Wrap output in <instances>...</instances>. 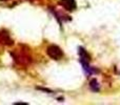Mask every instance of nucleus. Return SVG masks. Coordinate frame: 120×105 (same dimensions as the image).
Wrapping results in <instances>:
<instances>
[{
    "mask_svg": "<svg viewBox=\"0 0 120 105\" xmlns=\"http://www.w3.org/2000/svg\"><path fill=\"white\" fill-rule=\"evenodd\" d=\"M78 50H79L78 51L79 56H80V61L90 62V60H91V57H90V55L86 53V51H85L83 47H79Z\"/></svg>",
    "mask_w": 120,
    "mask_h": 105,
    "instance_id": "nucleus-4",
    "label": "nucleus"
},
{
    "mask_svg": "<svg viewBox=\"0 0 120 105\" xmlns=\"http://www.w3.org/2000/svg\"><path fill=\"white\" fill-rule=\"evenodd\" d=\"M0 43L4 44V45H13V43H14V41L10 37L8 32L3 31V29L0 31Z\"/></svg>",
    "mask_w": 120,
    "mask_h": 105,
    "instance_id": "nucleus-2",
    "label": "nucleus"
},
{
    "mask_svg": "<svg viewBox=\"0 0 120 105\" xmlns=\"http://www.w3.org/2000/svg\"><path fill=\"white\" fill-rule=\"evenodd\" d=\"M15 105H17V104H22V105H27V103H25V102H16V103H14Z\"/></svg>",
    "mask_w": 120,
    "mask_h": 105,
    "instance_id": "nucleus-7",
    "label": "nucleus"
},
{
    "mask_svg": "<svg viewBox=\"0 0 120 105\" xmlns=\"http://www.w3.org/2000/svg\"><path fill=\"white\" fill-rule=\"evenodd\" d=\"M90 87H91L93 91H99V85H98V82L96 79H93V80H91V82H90Z\"/></svg>",
    "mask_w": 120,
    "mask_h": 105,
    "instance_id": "nucleus-5",
    "label": "nucleus"
},
{
    "mask_svg": "<svg viewBox=\"0 0 120 105\" xmlns=\"http://www.w3.org/2000/svg\"><path fill=\"white\" fill-rule=\"evenodd\" d=\"M60 4L68 12L75 11L77 7V4L75 0H60Z\"/></svg>",
    "mask_w": 120,
    "mask_h": 105,
    "instance_id": "nucleus-3",
    "label": "nucleus"
},
{
    "mask_svg": "<svg viewBox=\"0 0 120 105\" xmlns=\"http://www.w3.org/2000/svg\"><path fill=\"white\" fill-rule=\"evenodd\" d=\"M37 89H40V91H48V93H52L50 89H46V88H42V87H37Z\"/></svg>",
    "mask_w": 120,
    "mask_h": 105,
    "instance_id": "nucleus-6",
    "label": "nucleus"
},
{
    "mask_svg": "<svg viewBox=\"0 0 120 105\" xmlns=\"http://www.w3.org/2000/svg\"><path fill=\"white\" fill-rule=\"evenodd\" d=\"M46 54H48L49 57L52 58L53 60H60L63 57V52L61 51V48H60L58 45H55V44H52V45L48 46V48H46Z\"/></svg>",
    "mask_w": 120,
    "mask_h": 105,
    "instance_id": "nucleus-1",
    "label": "nucleus"
}]
</instances>
